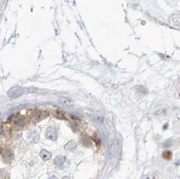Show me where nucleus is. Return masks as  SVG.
<instances>
[{"mask_svg": "<svg viewBox=\"0 0 180 179\" xmlns=\"http://www.w3.org/2000/svg\"><path fill=\"white\" fill-rule=\"evenodd\" d=\"M25 90H26L22 87H13L9 91V95L12 99L17 98V97H19L22 95H23L25 93Z\"/></svg>", "mask_w": 180, "mask_h": 179, "instance_id": "2", "label": "nucleus"}, {"mask_svg": "<svg viewBox=\"0 0 180 179\" xmlns=\"http://www.w3.org/2000/svg\"><path fill=\"white\" fill-rule=\"evenodd\" d=\"M62 179H70V178H69V177H64Z\"/></svg>", "mask_w": 180, "mask_h": 179, "instance_id": "13", "label": "nucleus"}, {"mask_svg": "<svg viewBox=\"0 0 180 179\" xmlns=\"http://www.w3.org/2000/svg\"><path fill=\"white\" fill-rule=\"evenodd\" d=\"M47 115V114L46 112L42 111V110H35L31 114V119L35 123H38V122L41 121L42 119L46 118Z\"/></svg>", "mask_w": 180, "mask_h": 179, "instance_id": "1", "label": "nucleus"}, {"mask_svg": "<svg viewBox=\"0 0 180 179\" xmlns=\"http://www.w3.org/2000/svg\"><path fill=\"white\" fill-rule=\"evenodd\" d=\"M54 115H55V117H56L57 119H65L64 115H63V113L61 111V110H55Z\"/></svg>", "mask_w": 180, "mask_h": 179, "instance_id": "9", "label": "nucleus"}, {"mask_svg": "<svg viewBox=\"0 0 180 179\" xmlns=\"http://www.w3.org/2000/svg\"><path fill=\"white\" fill-rule=\"evenodd\" d=\"M163 158L168 160V159H170L172 158V153L170 151H166V152H164L163 153Z\"/></svg>", "mask_w": 180, "mask_h": 179, "instance_id": "10", "label": "nucleus"}, {"mask_svg": "<svg viewBox=\"0 0 180 179\" xmlns=\"http://www.w3.org/2000/svg\"><path fill=\"white\" fill-rule=\"evenodd\" d=\"M0 153H1V149H0Z\"/></svg>", "mask_w": 180, "mask_h": 179, "instance_id": "14", "label": "nucleus"}, {"mask_svg": "<svg viewBox=\"0 0 180 179\" xmlns=\"http://www.w3.org/2000/svg\"><path fill=\"white\" fill-rule=\"evenodd\" d=\"M65 163H66V158L63 156H58L55 159V164L59 168H63L65 167Z\"/></svg>", "mask_w": 180, "mask_h": 179, "instance_id": "6", "label": "nucleus"}, {"mask_svg": "<svg viewBox=\"0 0 180 179\" xmlns=\"http://www.w3.org/2000/svg\"><path fill=\"white\" fill-rule=\"evenodd\" d=\"M3 159L5 162H10L13 159V153L11 149H6L3 153Z\"/></svg>", "mask_w": 180, "mask_h": 179, "instance_id": "5", "label": "nucleus"}, {"mask_svg": "<svg viewBox=\"0 0 180 179\" xmlns=\"http://www.w3.org/2000/svg\"><path fill=\"white\" fill-rule=\"evenodd\" d=\"M49 179H56V177H54V176H51V177H50Z\"/></svg>", "mask_w": 180, "mask_h": 179, "instance_id": "12", "label": "nucleus"}, {"mask_svg": "<svg viewBox=\"0 0 180 179\" xmlns=\"http://www.w3.org/2000/svg\"><path fill=\"white\" fill-rule=\"evenodd\" d=\"M40 157L45 161L49 160L51 158V153L50 152H48L47 150H46V149H43L41 151V153H40Z\"/></svg>", "mask_w": 180, "mask_h": 179, "instance_id": "7", "label": "nucleus"}, {"mask_svg": "<svg viewBox=\"0 0 180 179\" xmlns=\"http://www.w3.org/2000/svg\"><path fill=\"white\" fill-rule=\"evenodd\" d=\"M46 137L48 139H50V140L52 141L56 140V139H57V131H56V128H54L52 126L49 127L47 128V130Z\"/></svg>", "mask_w": 180, "mask_h": 179, "instance_id": "4", "label": "nucleus"}, {"mask_svg": "<svg viewBox=\"0 0 180 179\" xmlns=\"http://www.w3.org/2000/svg\"><path fill=\"white\" fill-rule=\"evenodd\" d=\"M171 143H172V140L171 139H168V140H166L164 142V144H163V145H164V147H168L169 145H171Z\"/></svg>", "mask_w": 180, "mask_h": 179, "instance_id": "11", "label": "nucleus"}, {"mask_svg": "<svg viewBox=\"0 0 180 179\" xmlns=\"http://www.w3.org/2000/svg\"><path fill=\"white\" fill-rule=\"evenodd\" d=\"M77 147V143L75 142L74 140H71L70 142H68L67 144H66V146H65V149H66V150H74V149H76Z\"/></svg>", "mask_w": 180, "mask_h": 179, "instance_id": "8", "label": "nucleus"}, {"mask_svg": "<svg viewBox=\"0 0 180 179\" xmlns=\"http://www.w3.org/2000/svg\"><path fill=\"white\" fill-rule=\"evenodd\" d=\"M27 121L24 117H17L15 118L13 121V125L15 128L17 129H20V128H23L26 124H27Z\"/></svg>", "mask_w": 180, "mask_h": 179, "instance_id": "3", "label": "nucleus"}]
</instances>
